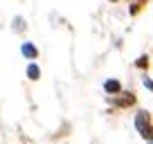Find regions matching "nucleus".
<instances>
[{
	"mask_svg": "<svg viewBox=\"0 0 153 144\" xmlns=\"http://www.w3.org/2000/svg\"><path fill=\"white\" fill-rule=\"evenodd\" d=\"M113 104L120 106V108H128V106L137 104V97H135L133 92H120L117 97H113Z\"/></svg>",
	"mask_w": 153,
	"mask_h": 144,
	"instance_id": "nucleus-1",
	"label": "nucleus"
},
{
	"mask_svg": "<svg viewBox=\"0 0 153 144\" xmlns=\"http://www.w3.org/2000/svg\"><path fill=\"white\" fill-rule=\"evenodd\" d=\"M146 126H151V113L149 111H137V115H135V128L144 131Z\"/></svg>",
	"mask_w": 153,
	"mask_h": 144,
	"instance_id": "nucleus-2",
	"label": "nucleus"
},
{
	"mask_svg": "<svg viewBox=\"0 0 153 144\" xmlns=\"http://www.w3.org/2000/svg\"><path fill=\"white\" fill-rule=\"evenodd\" d=\"M104 90L108 92V95H120L122 92V83L117 81V79H106L104 81Z\"/></svg>",
	"mask_w": 153,
	"mask_h": 144,
	"instance_id": "nucleus-3",
	"label": "nucleus"
},
{
	"mask_svg": "<svg viewBox=\"0 0 153 144\" xmlns=\"http://www.w3.org/2000/svg\"><path fill=\"white\" fill-rule=\"evenodd\" d=\"M20 52H23V56H25V59H36V56H38V50L34 48L32 43H23Z\"/></svg>",
	"mask_w": 153,
	"mask_h": 144,
	"instance_id": "nucleus-4",
	"label": "nucleus"
},
{
	"mask_svg": "<svg viewBox=\"0 0 153 144\" xmlns=\"http://www.w3.org/2000/svg\"><path fill=\"white\" fill-rule=\"evenodd\" d=\"M128 2H131V16H137L140 11L146 7L149 0H128Z\"/></svg>",
	"mask_w": 153,
	"mask_h": 144,
	"instance_id": "nucleus-5",
	"label": "nucleus"
},
{
	"mask_svg": "<svg viewBox=\"0 0 153 144\" xmlns=\"http://www.w3.org/2000/svg\"><path fill=\"white\" fill-rule=\"evenodd\" d=\"M27 77L32 79V81H36V79L41 77V68H38L36 63H29L27 65Z\"/></svg>",
	"mask_w": 153,
	"mask_h": 144,
	"instance_id": "nucleus-6",
	"label": "nucleus"
},
{
	"mask_svg": "<svg viewBox=\"0 0 153 144\" xmlns=\"http://www.w3.org/2000/svg\"><path fill=\"white\" fill-rule=\"evenodd\" d=\"M140 135H142V140H149V142L153 144V124H151V126H146L144 131H140Z\"/></svg>",
	"mask_w": 153,
	"mask_h": 144,
	"instance_id": "nucleus-7",
	"label": "nucleus"
},
{
	"mask_svg": "<svg viewBox=\"0 0 153 144\" xmlns=\"http://www.w3.org/2000/svg\"><path fill=\"white\" fill-rule=\"evenodd\" d=\"M135 65H137L140 70H149V65H151V61H149V56H140L137 61H135Z\"/></svg>",
	"mask_w": 153,
	"mask_h": 144,
	"instance_id": "nucleus-8",
	"label": "nucleus"
},
{
	"mask_svg": "<svg viewBox=\"0 0 153 144\" xmlns=\"http://www.w3.org/2000/svg\"><path fill=\"white\" fill-rule=\"evenodd\" d=\"M14 25H16V32H23V29H25V20L23 18H16Z\"/></svg>",
	"mask_w": 153,
	"mask_h": 144,
	"instance_id": "nucleus-9",
	"label": "nucleus"
},
{
	"mask_svg": "<svg viewBox=\"0 0 153 144\" xmlns=\"http://www.w3.org/2000/svg\"><path fill=\"white\" fill-rule=\"evenodd\" d=\"M142 83H144V88H146V90H151V92H153V79L144 77V79H142Z\"/></svg>",
	"mask_w": 153,
	"mask_h": 144,
	"instance_id": "nucleus-10",
	"label": "nucleus"
},
{
	"mask_svg": "<svg viewBox=\"0 0 153 144\" xmlns=\"http://www.w3.org/2000/svg\"><path fill=\"white\" fill-rule=\"evenodd\" d=\"M110 2H117V0H110Z\"/></svg>",
	"mask_w": 153,
	"mask_h": 144,
	"instance_id": "nucleus-11",
	"label": "nucleus"
}]
</instances>
